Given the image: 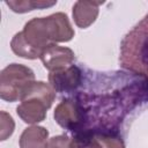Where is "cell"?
<instances>
[{
  "label": "cell",
  "mask_w": 148,
  "mask_h": 148,
  "mask_svg": "<svg viewBox=\"0 0 148 148\" xmlns=\"http://www.w3.org/2000/svg\"><path fill=\"white\" fill-rule=\"evenodd\" d=\"M74 35L68 16L58 12L28 21L23 30L16 32L12 38L10 49L17 57L34 60L40 58L42 52L49 45L69 42Z\"/></svg>",
  "instance_id": "6da1fadb"
},
{
  "label": "cell",
  "mask_w": 148,
  "mask_h": 148,
  "mask_svg": "<svg viewBox=\"0 0 148 148\" xmlns=\"http://www.w3.org/2000/svg\"><path fill=\"white\" fill-rule=\"evenodd\" d=\"M49 105L39 98H24L16 108L17 116L25 124H38L46 118V112L49 110Z\"/></svg>",
  "instance_id": "52a82bcc"
},
{
  "label": "cell",
  "mask_w": 148,
  "mask_h": 148,
  "mask_svg": "<svg viewBox=\"0 0 148 148\" xmlns=\"http://www.w3.org/2000/svg\"><path fill=\"white\" fill-rule=\"evenodd\" d=\"M45 148H71V139L66 135H56L49 139Z\"/></svg>",
  "instance_id": "5bb4252c"
},
{
  "label": "cell",
  "mask_w": 148,
  "mask_h": 148,
  "mask_svg": "<svg viewBox=\"0 0 148 148\" xmlns=\"http://www.w3.org/2000/svg\"><path fill=\"white\" fill-rule=\"evenodd\" d=\"M103 2H96V1H83L79 0L74 3L72 9V15L74 23L81 28L87 29L90 27L97 18L99 13V5Z\"/></svg>",
  "instance_id": "ba28073f"
},
{
  "label": "cell",
  "mask_w": 148,
  "mask_h": 148,
  "mask_svg": "<svg viewBox=\"0 0 148 148\" xmlns=\"http://www.w3.org/2000/svg\"><path fill=\"white\" fill-rule=\"evenodd\" d=\"M57 3V1H37V0H9L6 1V5L14 13H28L34 9H43L47 7H52Z\"/></svg>",
  "instance_id": "30bf717a"
},
{
  "label": "cell",
  "mask_w": 148,
  "mask_h": 148,
  "mask_svg": "<svg viewBox=\"0 0 148 148\" xmlns=\"http://www.w3.org/2000/svg\"><path fill=\"white\" fill-rule=\"evenodd\" d=\"M15 130V121L13 117L6 111H0V140H7Z\"/></svg>",
  "instance_id": "7c38bea8"
},
{
  "label": "cell",
  "mask_w": 148,
  "mask_h": 148,
  "mask_svg": "<svg viewBox=\"0 0 148 148\" xmlns=\"http://www.w3.org/2000/svg\"><path fill=\"white\" fill-rule=\"evenodd\" d=\"M49 141V131L43 126L32 125L24 128L18 145L20 148H45Z\"/></svg>",
  "instance_id": "9c48e42d"
},
{
  "label": "cell",
  "mask_w": 148,
  "mask_h": 148,
  "mask_svg": "<svg viewBox=\"0 0 148 148\" xmlns=\"http://www.w3.org/2000/svg\"><path fill=\"white\" fill-rule=\"evenodd\" d=\"M39 59L42 60L43 66L46 69H49L50 72H54L72 66L75 56L69 47L51 44L44 49Z\"/></svg>",
  "instance_id": "8992f818"
},
{
  "label": "cell",
  "mask_w": 148,
  "mask_h": 148,
  "mask_svg": "<svg viewBox=\"0 0 148 148\" xmlns=\"http://www.w3.org/2000/svg\"><path fill=\"white\" fill-rule=\"evenodd\" d=\"M71 148H102L101 143L91 132H80L71 139Z\"/></svg>",
  "instance_id": "8fae6325"
},
{
  "label": "cell",
  "mask_w": 148,
  "mask_h": 148,
  "mask_svg": "<svg viewBox=\"0 0 148 148\" xmlns=\"http://www.w3.org/2000/svg\"><path fill=\"white\" fill-rule=\"evenodd\" d=\"M53 118L65 130H79L83 124V109L76 99L65 98L56 106Z\"/></svg>",
  "instance_id": "277c9868"
},
{
  "label": "cell",
  "mask_w": 148,
  "mask_h": 148,
  "mask_svg": "<svg viewBox=\"0 0 148 148\" xmlns=\"http://www.w3.org/2000/svg\"><path fill=\"white\" fill-rule=\"evenodd\" d=\"M35 81L34 71L22 64H9L0 74V98L13 103L21 101L28 87Z\"/></svg>",
  "instance_id": "3957f363"
},
{
  "label": "cell",
  "mask_w": 148,
  "mask_h": 148,
  "mask_svg": "<svg viewBox=\"0 0 148 148\" xmlns=\"http://www.w3.org/2000/svg\"><path fill=\"white\" fill-rule=\"evenodd\" d=\"M95 136L101 143L102 148H125V143L123 139L116 134L95 133Z\"/></svg>",
  "instance_id": "4fadbf2b"
},
{
  "label": "cell",
  "mask_w": 148,
  "mask_h": 148,
  "mask_svg": "<svg viewBox=\"0 0 148 148\" xmlns=\"http://www.w3.org/2000/svg\"><path fill=\"white\" fill-rule=\"evenodd\" d=\"M121 64L143 74L148 81V16L125 37L121 45Z\"/></svg>",
  "instance_id": "7a4b0ae2"
},
{
  "label": "cell",
  "mask_w": 148,
  "mask_h": 148,
  "mask_svg": "<svg viewBox=\"0 0 148 148\" xmlns=\"http://www.w3.org/2000/svg\"><path fill=\"white\" fill-rule=\"evenodd\" d=\"M81 82V69L75 65L50 72L49 74V83L56 90V92H72L80 87Z\"/></svg>",
  "instance_id": "5b68a950"
}]
</instances>
